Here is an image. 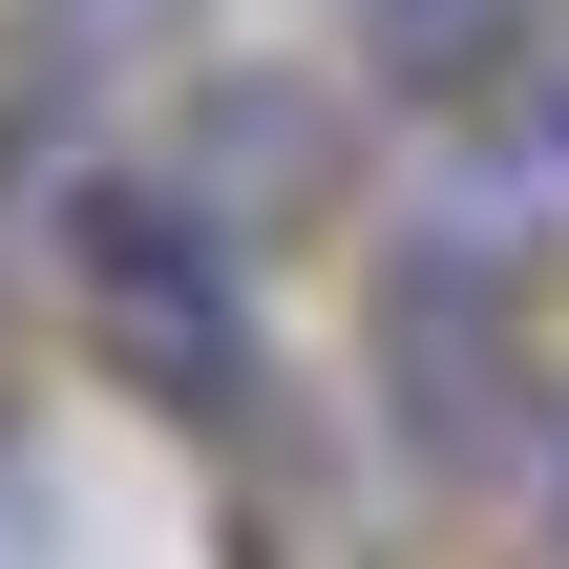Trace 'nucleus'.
<instances>
[{"label":"nucleus","instance_id":"obj_4","mask_svg":"<svg viewBox=\"0 0 569 569\" xmlns=\"http://www.w3.org/2000/svg\"><path fill=\"white\" fill-rule=\"evenodd\" d=\"M359 42H380V84H422V106H486V84L549 42V0H359Z\"/></svg>","mask_w":569,"mask_h":569},{"label":"nucleus","instance_id":"obj_2","mask_svg":"<svg viewBox=\"0 0 569 569\" xmlns=\"http://www.w3.org/2000/svg\"><path fill=\"white\" fill-rule=\"evenodd\" d=\"M380 401L422 422V465H528V274H465V253H401L380 274Z\"/></svg>","mask_w":569,"mask_h":569},{"label":"nucleus","instance_id":"obj_1","mask_svg":"<svg viewBox=\"0 0 569 569\" xmlns=\"http://www.w3.org/2000/svg\"><path fill=\"white\" fill-rule=\"evenodd\" d=\"M63 274H84V317H106V359L148 401H253V274H232V232L190 190H84Z\"/></svg>","mask_w":569,"mask_h":569},{"label":"nucleus","instance_id":"obj_3","mask_svg":"<svg viewBox=\"0 0 569 569\" xmlns=\"http://www.w3.org/2000/svg\"><path fill=\"white\" fill-rule=\"evenodd\" d=\"M169 190H190V211H211V232L253 253L274 211H317V106H296V84H211V106H190V169H169Z\"/></svg>","mask_w":569,"mask_h":569}]
</instances>
